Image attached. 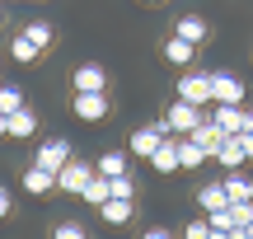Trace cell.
<instances>
[{"label": "cell", "mask_w": 253, "mask_h": 239, "mask_svg": "<svg viewBox=\"0 0 253 239\" xmlns=\"http://www.w3.org/2000/svg\"><path fill=\"white\" fill-rule=\"evenodd\" d=\"M164 136H169V118L150 122V127H136V131H131V155H145V159H150L155 150H160Z\"/></svg>", "instance_id": "1"}, {"label": "cell", "mask_w": 253, "mask_h": 239, "mask_svg": "<svg viewBox=\"0 0 253 239\" xmlns=\"http://www.w3.org/2000/svg\"><path fill=\"white\" fill-rule=\"evenodd\" d=\"M178 99L192 108H207L211 103V75H178Z\"/></svg>", "instance_id": "2"}, {"label": "cell", "mask_w": 253, "mask_h": 239, "mask_svg": "<svg viewBox=\"0 0 253 239\" xmlns=\"http://www.w3.org/2000/svg\"><path fill=\"white\" fill-rule=\"evenodd\" d=\"M211 103H244V80L230 71H216L211 75Z\"/></svg>", "instance_id": "3"}, {"label": "cell", "mask_w": 253, "mask_h": 239, "mask_svg": "<svg viewBox=\"0 0 253 239\" xmlns=\"http://www.w3.org/2000/svg\"><path fill=\"white\" fill-rule=\"evenodd\" d=\"M89 178H94V174H89V164H80V159L71 155V159H66V169L56 174V188H61V193H75V197H80Z\"/></svg>", "instance_id": "4"}, {"label": "cell", "mask_w": 253, "mask_h": 239, "mask_svg": "<svg viewBox=\"0 0 253 239\" xmlns=\"http://www.w3.org/2000/svg\"><path fill=\"white\" fill-rule=\"evenodd\" d=\"M66 159H71V141H47V146L38 150L33 164H38V169H47V174H61Z\"/></svg>", "instance_id": "5"}, {"label": "cell", "mask_w": 253, "mask_h": 239, "mask_svg": "<svg viewBox=\"0 0 253 239\" xmlns=\"http://www.w3.org/2000/svg\"><path fill=\"white\" fill-rule=\"evenodd\" d=\"M164 118H169V131H188V136H192V131H197V122H202V108H192V103L178 99Z\"/></svg>", "instance_id": "6"}, {"label": "cell", "mask_w": 253, "mask_h": 239, "mask_svg": "<svg viewBox=\"0 0 253 239\" xmlns=\"http://www.w3.org/2000/svg\"><path fill=\"white\" fill-rule=\"evenodd\" d=\"M75 118L80 122H103L108 118V99L103 94H75Z\"/></svg>", "instance_id": "7"}, {"label": "cell", "mask_w": 253, "mask_h": 239, "mask_svg": "<svg viewBox=\"0 0 253 239\" xmlns=\"http://www.w3.org/2000/svg\"><path fill=\"white\" fill-rule=\"evenodd\" d=\"M211 122H216L225 136H239V131H244V108H239V103H216Z\"/></svg>", "instance_id": "8"}, {"label": "cell", "mask_w": 253, "mask_h": 239, "mask_svg": "<svg viewBox=\"0 0 253 239\" xmlns=\"http://www.w3.org/2000/svg\"><path fill=\"white\" fill-rule=\"evenodd\" d=\"M75 94H103V84H108V75H103V66H75Z\"/></svg>", "instance_id": "9"}, {"label": "cell", "mask_w": 253, "mask_h": 239, "mask_svg": "<svg viewBox=\"0 0 253 239\" xmlns=\"http://www.w3.org/2000/svg\"><path fill=\"white\" fill-rule=\"evenodd\" d=\"M150 164H155V174H178V141L164 136V141H160V150L150 155Z\"/></svg>", "instance_id": "10"}, {"label": "cell", "mask_w": 253, "mask_h": 239, "mask_svg": "<svg viewBox=\"0 0 253 239\" xmlns=\"http://www.w3.org/2000/svg\"><path fill=\"white\" fill-rule=\"evenodd\" d=\"M192 141H197L202 150H211V155H216V150L225 146V131H220L216 122H207V118H202V122H197V131H192Z\"/></svg>", "instance_id": "11"}, {"label": "cell", "mask_w": 253, "mask_h": 239, "mask_svg": "<svg viewBox=\"0 0 253 239\" xmlns=\"http://www.w3.org/2000/svg\"><path fill=\"white\" fill-rule=\"evenodd\" d=\"M207 159H211V150H202L192 136H188V141H178V169H202Z\"/></svg>", "instance_id": "12"}, {"label": "cell", "mask_w": 253, "mask_h": 239, "mask_svg": "<svg viewBox=\"0 0 253 239\" xmlns=\"http://www.w3.org/2000/svg\"><path fill=\"white\" fill-rule=\"evenodd\" d=\"M173 33H178V38H188L192 47H202V42H207V19H197V14H183Z\"/></svg>", "instance_id": "13"}, {"label": "cell", "mask_w": 253, "mask_h": 239, "mask_svg": "<svg viewBox=\"0 0 253 239\" xmlns=\"http://www.w3.org/2000/svg\"><path fill=\"white\" fill-rule=\"evenodd\" d=\"M192 52H197V47H192L188 38H178V33L164 42V61H169V66H188V61H192Z\"/></svg>", "instance_id": "14"}, {"label": "cell", "mask_w": 253, "mask_h": 239, "mask_svg": "<svg viewBox=\"0 0 253 239\" xmlns=\"http://www.w3.org/2000/svg\"><path fill=\"white\" fill-rule=\"evenodd\" d=\"M84 202H89V206H103V202H108V197H113V178H103V174H94L89 178V183H84Z\"/></svg>", "instance_id": "15"}, {"label": "cell", "mask_w": 253, "mask_h": 239, "mask_svg": "<svg viewBox=\"0 0 253 239\" xmlns=\"http://www.w3.org/2000/svg\"><path fill=\"white\" fill-rule=\"evenodd\" d=\"M24 188H28V193H33V197H47V193H52V188H56V174H47V169H28V174H24Z\"/></svg>", "instance_id": "16"}, {"label": "cell", "mask_w": 253, "mask_h": 239, "mask_svg": "<svg viewBox=\"0 0 253 239\" xmlns=\"http://www.w3.org/2000/svg\"><path fill=\"white\" fill-rule=\"evenodd\" d=\"M197 202L207 206V211H225V206H230V193H225V183H207L197 193Z\"/></svg>", "instance_id": "17"}, {"label": "cell", "mask_w": 253, "mask_h": 239, "mask_svg": "<svg viewBox=\"0 0 253 239\" xmlns=\"http://www.w3.org/2000/svg\"><path fill=\"white\" fill-rule=\"evenodd\" d=\"M99 211H103V221H108V225H126V221H131V202H126V197H108Z\"/></svg>", "instance_id": "18"}, {"label": "cell", "mask_w": 253, "mask_h": 239, "mask_svg": "<svg viewBox=\"0 0 253 239\" xmlns=\"http://www.w3.org/2000/svg\"><path fill=\"white\" fill-rule=\"evenodd\" d=\"M38 131V118L28 108H19V113H9V136H19V141H28Z\"/></svg>", "instance_id": "19"}, {"label": "cell", "mask_w": 253, "mask_h": 239, "mask_svg": "<svg viewBox=\"0 0 253 239\" xmlns=\"http://www.w3.org/2000/svg\"><path fill=\"white\" fill-rule=\"evenodd\" d=\"M99 174L103 178H122L126 174V150H108V155H99Z\"/></svg>", "instance_id": "20"}, {"label": "cell", "mask_w": 253, "mask_h": 239, "mask_svg": "<svg viewBox=\"0 0 253 239\" xmlns=\"http://www.w3.org/2000/svg\"><path fill=\"white\" fill-rule=\"evenodd\" d=\"M216 159H220V164L230 169V174H235V169L244 164V150H239V136H225V146L216 150Z\"/></svg>", "instance_id": "21"}, {"label": "cell", "mask_w": 253, "mask_h": 239, "mask_svg": "<svg viewBox=\"0 0 253 239\" xmlns=\"http://www.w3.org/2000/svg\"><path fill=\"white\" fill-rule=\"evenodd\" d=\"M225 193H230V202H253V183L244 174H230L225 178Z\"/></svg>", "instance_id": "22"}, {"label": "cell", "mask_w": 253, "mask_h": 239, "mask_svg": "<svg viewBox=\"0 0 253 239\" xmlns=\"http://www.w3.org/2000/svg\"><path fill=\"white\" fill-rule=\"evenodd\" d=\"M9 56H14V61H19V66H28V61H33V56H38V47H33V42H28V38H24V33H19V38H9Z\"/></svg>", "instance_id": "23"}, {"label": "cell", "mask_w": 253, "mask_h": 239, "mask_svg": "<svg viewBox=\"0 0 253 239\" xmlns=\"http://www.w3.org/2000/svg\"><path fill=\"white\" fill-rule=\"evenodd\" d=\"M24 38L38 47V52H42V47H52V24H28V28H24Z\"/></svg>", "instance_id": "24"}, {"label": "cell", "mask_w": 253, "mask_h": 239, "mask_svg": "<svg viewBox=\"0 0 253 239\" xmlns=\"http://www.w3.org/2000/svg\"><path fill=\"white\" fill-rule=\"evenodd\" d=\"M24 108V94L14 89V84H5V89H0V113H19Z\"/></svg>", "instance_id": "25"}, {"label": "cell", "mask_w": 253, "mask_h": 239, "mask_svg": "<svg viewBox=\"0 0 253 239\" xmlns=\"http://www.w3.org/2000/svg\"><path fill=\"white\" fill-rule=\"evenodd\" d=\"M230 216H235L239 230H244V225H253V202H230Z\"/></svg>", "instance_id": "26"}, {"label": "cell", "mask_w": 253, "mask_h": 239, "mask_svg": "<svg viewBox=\"0 0 253 239\" xmlns=\"http://www.w3.org/2000/svg\"><path fill=\"white\" fill-rule=\"evenodd\" d=\"M56 239H84V225L80 221H61L56 225Z\"/></svg>", "instance_id": "27"}, {"label": "cell", "mask_w": 253, "mask_h": 239, "mask_svg": "<svg viewBox=\"0 0 253 239\" xmlns=\"http://www.w3.org/2000/svg\"><path fill=\"white\" fill-rule=\"evenodd\" d=\"M211 230H239L235 216H230V206H225V211H211Z\"/></svg>", "instance_id": "28"}, {"label": "cell", "mask_w": 253, "mask_h": 239, "mask_svg": "<svg viewBox=\"0 0 253 239\" xmlns=\"http://www.w3.org/2000/svg\"><path fill=\"white\" fill-rule=\"evenodd\" d=\"M131 193H136V183H131V174H122V178H113V197H126V202H131Z\"/></svg>", "instance_id": "29"}, {"label": "cell", "mask_w": 253, "mask_h": 239, "mask_svg": "<svg viewBox=\"0 0 253 239\" xmlns=\"http://www.w3.org/2000/svg\"><path fill=\"white\" fill-rule=\"evenodd\" d=\"M183 239H211V221H192L188 230H183Z\"/></svg>", "instance_id": "30"}, {"label": "cell", "mask_w": 253, "mask_h": 239, "mask_svg": "<svg viewBox=\"0 0 253 239\" xmlns=\"http://www.w3.org/2000/svg\"><path fill=\"white\" fill-rule=\"evenodd\" d=\"M239 150H244V159H253V131H239Z\"/></svg>", "instance_id": "31"}, {"label": "cell", "mask_w": 253, "mask_h": 239, "mask_svg": "<svg viewBox=\"0 0 253 239\" xmlns=\"http://www.w3.org/2000/svg\"><path fill=\"white\" fill-rule=\"evenodd\" d=\"M141 239H173V235H169V230H164V225H155V230H145Z\"/></svg>", "instance_id": "32"}, {"label": "cell", "mask_w": 253, "mask_h": 239, "mask_svg": "<svg viewBox=\"0 0 253 239\" xmlns=\"http://www.w3.org/2000/svg\"><path fill=\"white\" fill-rule=\"evenodd\" d=\"M5 216H9V193L0 188V221H5Z\"/></svg>", "instance_id": "33"}, {"label": "cell", "mask_w": 253, "mask_h": 239, "mask_svg": "<svg viewBox=\"0 0 253 239\" xmlns=\"http://www.w3.org/2000/svg\"><path fill=\"white\" fill-rule=\"evenodd\" d=\"M0 136H9V113H0Z\"/></svg>", "instance_id": "34"}, {"label": "cell", "mask_w": 253, "mask_h": 239, "mask_svg": "<svg viewBox=\"0 0 253 239\" xmlns=\"http://www.w3.org/2000/svg\"><path fill=\"white\" fill-rule=\"evenodd\" d=\"M244 131H253V108H244Z\"/></svg>", "instance_id": "35"}, {"label": "cell", "mask_w": 253, "mask_h": 239, "mask_svg": "<svg viewBox=\"0 0 253 239\" xmlns=\"http://www.w3.org/2000/svg\"><path fill=\"white\" fill-rule=\"evenodd\" d=\"M230 239H249V235H244V230H230Z\"/></svg>", "instance_id": "36"}, {"label": "cell", "mask_w": 253, "mask_h": 239, "mask_svg": "<svg viewBox=\"0 0 253 239\" xmlns=\"http://www.w3.org/2000/svg\"><path fill=\"white\" fill-rule=\"evenodd\" d=\"M244 235H249V239H253V225H244Z\"/></svg>", "instance_id": "37"}, {"label": "cell", "mask_w": 253, "mask_h": 239, "mask_svg": "<svg viewBox=\"0 0 253 239\" xmlns=\"http://www.w3.org/2000/svg\"><path fill=\"white\" fill-rule=\"evenodd\" d=\"M145 5H160V0H145Z\"/></svg>", "instance_id": "38"}]
</instances>
